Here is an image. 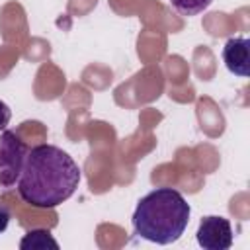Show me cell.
Here are the masks:
<instances>
[{
  "label": "cell",
  "instance_id": "ba28073f",
  "mask_svg": "<svg viewBox=\"0 0 250 250\" xmlns=\"http://www.w3.org/2000/svg\"><path fill=\"white\" fill-rule=\"evenodd\" d=\"M10 219H12V209L6 203H0V234L8 229Z\"/></svg>",
  "mask_w": 250,
  "mask_h": 250
},
{
  "label": "cell",
  "instance_id": "8992f818",
  "mask_svg": "<svg viewBox=\"0 0 250 250\" xmlns=\"http://www.w3.org/2000/svg\"><path fill=\"white\" fill-rule=\"evenodd\" d=\"M21 250H59V242L53 238L51 230L47 229H31L27 230L20 240Z\"/></svg>",
  "mask_w": 250,
  "mask_h": 250
},
{
  "label": "cell",
  "instance_id": "3957f363",
  "mask_svg": "<svg viewBox=\"0 0 250 250\" xmlns=\"http://www.w3.org/2000/svg\"><path fill=\"white\" fill-rule=\"evenodd\" d=\"M27 145L16 131L4 129L0 133V188H14L20 180Z\"/></svg>",
  "mask_w": 250,
  "mask_h": 250
},
{
  "label": "cell",
  "instance_id": "52a82bcc",
  "mask_svg": "<svg viewBox=\"0 0 250 250\" xmlns=\"http://www.w3.org/2000/svg\"><path fill=\"white\" fill-rule=\"evenodd\" d=\"M213 0H170L172 8L182 16H197L211 6Z\"/></svg>",
  "mask_w": 250,
  "mask_h": 250
},
{
  "label": "cell",
  "instance_id": "277c9868",
  "mask_svg": "<svg viewBox=\"0 0 250 250\" xmlns=\"http://www.w3.org/2000/svg\"><path fill=\"white\" fill-rule=\"evenodd\" d=\"M195 238L205 250H229L232 246V227L225 217L207 215L199 221Z\"/></svg>",
  "mask_w": 250,
  "mask_h": 250
},
{
  "label": "cell",
  "instance_id": "6da1fadb",
  "mask_svg": "<svg viewBox=\"0 0 250 250\" xmlns=\"http://www.w3.org/2000/svg\"><path fill=\"white\" fill-rule=\"evenodd\" d=\"M80 178V166L68 152L55 145H37L27 150L16 188L23 203L53 209L74 195Z\"/></svg>",
  "mask_w": 250,
  "mask_h": 250
},
{
  "label": "cell",
  "instance_id": "9c48e42d",
  "mask_svg": "<svg viewBox=\"0 0 250 250\" xmlns=\"http://www.w3.org/2000/svg\"><path fill=\"white\" fill-rule=\"evenodd\" d=\"M10 119H12V109H10V105L0 100V131H4V129L8 127Z\"/></svg>",
  "mask_w": 250,
  "mask_h": 250
},
{
  "label": "cell",
  "instance_id": "5b68a950",
  "mask_svg": "<svg viewBox=\"0 0 250 250\" xmlns=\"http://www.w3.org/2000/svg\"><path fill=\"white\" fill-rule=\"evenodd\" d=\"M225 66L236 76H248L250 72V41L246 37H230L223 47Z\"/></svg>",
  "mask_w": 250,
  "mask_h": 250
},
{
  "label": "cell",
  "instance_id": "7a4b0ae2",
  "mask_svg": "<svg viewBox=\"0 0 250 250\" xmlns=\"http://www.w3.org/2000/svg\"><path fill=\"white\" fill-rule=\"evenodd\" d=\"M191 207L174 188H156L139 199L133 211V230L141 238L154 244H172L180 240Z\"/></svg>",
  "mask_w": 250,
  "mask_h": 250
}]
</instances>
